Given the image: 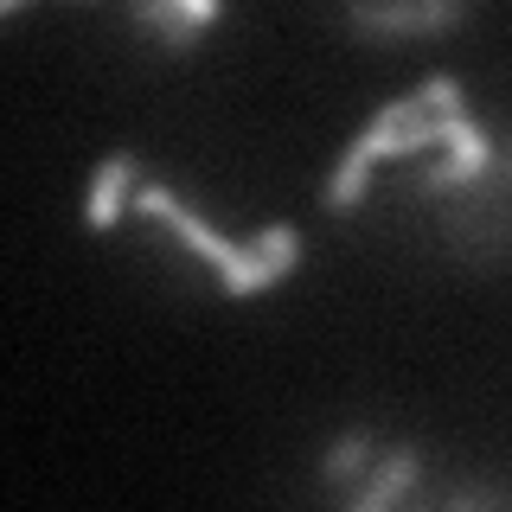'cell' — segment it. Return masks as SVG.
<instances>
[{
    "label": "cell",
    "mask_w": 512,
    "mask_h": 512,
    "mask_svg": "<svg viewBox=\"0 0 512 512\" xmlns=\"http://www.w3.org/2000/svg\"><path fill=\"white\" fill-rule=\"evenodd\" d=\"M135 20L154 26L160 39H167V52H192V39H199V32L218 20V13H212V7H141Z\"/></svg>",
    "instance_id": "277c9868"
},
{
    "label": "cell",
    "mask_w": 512,
    "mask_h": 512,
    "mask_svg": "<svg viewBox=\"0 0 512 512\" xmlns=\"http://www.w3.org/2000/svg\"><path fill=\"white\" fill-rule=\"evenodd\" d=\"M468 13L455 7H391V13H352V26L359 32H436V26H461Z\"/></svg>",
    "instance_id": "5b68a950"
},
{
    "label": "cell",
    "mask_w": 512,
    "mask_h": 512,
    "mask_svg": "<svg viewBox=\"0 0 512 512\" xmlns=\"http://www.w3.org/2000/svg\"><path fill=\"white\" fill-rule=\"evenodd\" d=\"M333 218H391L468 269L512 263V135L474 116L448 71L391 96L327 173Z\"/></svg>",
    "instance_id": "6da1fadb"
},
{
    "label": "cell",
    "mask_w": 512,
    "mask_h": 512,
    "mask_svg": "<svg viewBox=\"0 0 512 512\" xmlns=\"http://www.w3.org/2000/svg\"><path fill=\"white\" fill-rule=\"evenodd\" d=\"M327 487L340 493V512H442L448 487H436L429 461L410 442L346 436L327 461Z\"/></svg>",
    "instance_id": "3957f363"
},
{
    "label": "cell",
    "mask_w": 512,
    "mask_h": 512,
    "mask_svg": "<svg viewBox=\"0 0 512 512\" xmlns=\"http://www.w3.org/2000/svg\"><path fill=\"white\" fill-rule=\"evenodd\" d=\"M84 218H90V231H122L128 224V231H141L148 244L192 256L224 295H269V288L301 263L295 224H269V231H256V237H231L173 180H160V173L141 167L135 154H109L103 167H96Z\"/></svg>",
    "instance_id": "7a4b0ae2"
}]
</instances>
